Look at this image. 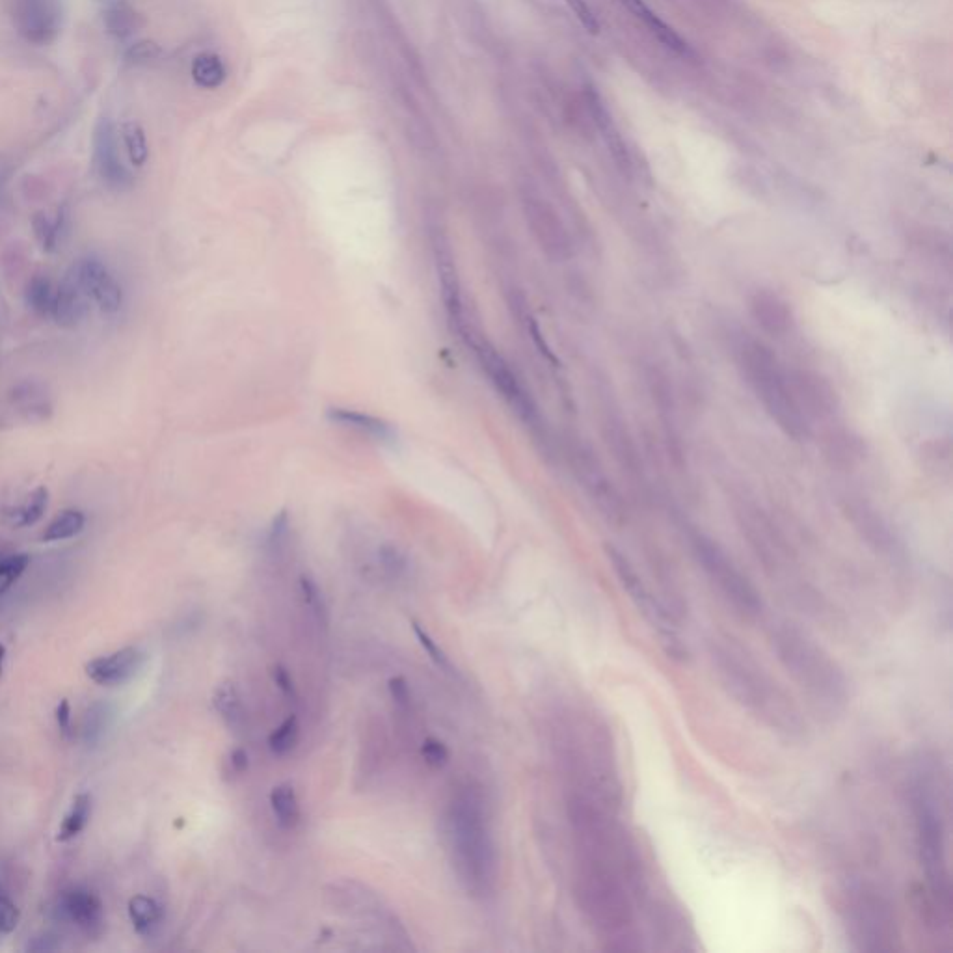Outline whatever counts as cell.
<instances>
[{
	"label": "cell",
	"mask_w": 953,
	"mask_h": 953,
	"mask_svg": "<svg viewBox=\"0 0 953 953\" xmlns=\"http://www.w3.org/2000/svg\"><path fill=\"white\" fill-rule=\"evenodd\" d=\"M300 736V726L296 715H289L282 725L278 726L269 736L270 751L276 756H285L293 751Z\"/></svg>",
	"instance_id": "cell-37"
},
{
	"label": "cell",
	"mask_w": 953,
	"mask_h": 953,
	"mask_svg": "<svg viewBox=\"0 0 953 953\" xmlns=\"http://www.w3.org/2000/svg\"><path fill=\"white\" fill-rule=\"evenodd\" d=\"M844 512H846L847 520L853 524L860 537L864 538L873 550L877 553H883V555H894L896 553L898 544H896V537H894L890 525L886 524L881 512L875 511L873 505H870L868 501H864L860 497H857V499L847 497Z\"/></svg>",
	"instance_id": "cell-15"
},
{
	"label": "cell",
	"mask_w": 953,
	"mask_h": 953,
	"mask_svg": "<svg viewBox=\"0 0 953 953\" xmlns=\"http://www.w3.org/2000/svg\"><path fill=\"white\" fill-rule=\"evenodd\" d=\"M58 918L84 931L86 935H97L103 926V903L94 892L86 888H71L64 892L56 905Z\"/></svg>",
	"instance_id": "cell-18"
},
{
	"label": "cell",
	"mask_w": 953,
	"mask_h": 953,
	"mask_svg": "<svg viewBox=\"0 0 953 953\" xmlns=\"http://www.w3.org/2000/svg\"><path fill=\"white\" fill-rule=\"evenodd\" d=\"M54 287L51 278L43 272L28 276L25 282V304L38 317H49L54 302Z\"/></svg>",
	"instance_id": "cell-26"
},
{
	"label": "cell",
	"mask_w": 953,
	"mask_h": 953,
	"mask_svg": "<svg viewBox=\"0 0 953 953\" xmlns=\"http://www.w3.org/2000/svg\"><path fill=\"white\" fill-rule=\"evenodd\" d=\"M390 693L393 702H395L397 706H401V708H408V706H410V700H412V698H410V687H408L404 678H399V676H397V678H391Z\"/></svg>",
	"instance_id": "cell-46"
},
{
	"label": "cell",
	"mask_w": 953,
	"mask_h": 953,
	"mask_svg": "<svg viewBox=\"0 0 953 953\" xmlns=\"http://www.w3.org/2000/svg\"><path fill=\"white\" fill-rule=\"evenodd\" d=\"M56 723H58V728L64 736L71 734V708H69V702L66 698L60 700V704L56 708Z\"/></svg>",
	"instance_id": "cell-47"
},
{
	"label": "cell",
	"mask_w": 953,
	"mask_h": 953,
	"mask_svg": "<svg viewBox=\"0 0 953 953\" xmlns=\"http://www.w3.org/2000/svg\"><path fill=\"white\" fill-rule=\"evenodd\" d=\"M605 555L613 566L622 589L630 596L631 602L639 609V613L648 620V624L658 631L661 643L667 648V652L671 654L672 658H684V646L680 643L678 630H676V620H674L671 611L650 592L645 581L637 574L635 566L631 564L630 559L622 551L607 544Z\"/></svg>",
	"instance_id": "cell-8"
},
{
	"label": "cell",
	"mask_w": 953,
	"mask_h": 953,
	"mask_svg": "<svg viewBox=\"0 0 953 953\" xmlns=\"http://www.w3.org/2000/svg\"><path fill=\"white\" fill-rule=\"evenodd\" d=\"M769 641L780 665L816 706L833 713L846 708L851 698L849 680L823 646L790 622L773 626Z\"/></svg>",
	"instance_id": "cell-3"
},
{
	"label": "cell",
	"mask_w": 953,
	"mask_h": 953,
	"mask_svg": "<svg viewBox=\"0 0 953 953\" xmlns=\"http://www.w3.org/2000/svg\"><path fill=\"white\" fill-rule=\"evenodd\" d=\"M687 538L695 561L726 604L732 605L741 617H760L764 607L760 592L726 555L719 542L697 529L689 531Z\"/></svg>",
	"instance_id": "cell-7"
},
{
	"label": "cell",
	"mask_w": 953,
	"mask_h": 953,
	"mask_svg": "<svg viewBox=\"0 0 953 953\" xmlns=\"http://www.w3.org/2000/svg\"><path fill=\"white\" fill-rule=\"evenodd\" d=\"M622 6H626L631 14L635 15L639 21L645 23V27L658 38L667 49L674 53L689 54V47L674 30H672L665 21H661L658 15L654 14L643 0H620Z\"/></svg>",
	"instance_id": "cell-24"
},
{
	"label": "cell",
	"mask_w": 953,
	"mask_h": 953,
	"mask_svg": "<svg viewBox=\"0 0 953 953\" xmlns=\"http://www.w3.org/2000/svg\"><path fill=\"white\" fill-rule=\"evenodd\" d=\"M414 633H416L419 645L423 646V650L429 654V658L434 661V665H436L438 669H442L443 672H451V674H453V663H451L449 656L443 652L440 646L436 645V641H434L429 633L423 630L417 622H414Z\"/></svg>",
	"instance_id": "cell-39"
},
{
	"label": "cell",
	"mask_w": 953,
	"mask_h": 953,
	"mask_svg": "<svg viewBox=\"0 0 953 953\" xmlns=\"http://www.w3.org/2000/svg\"><path fill=\"white\" fill-rule=\"evenodd\" d=\"M736 358L739 373L777 427L793 440H806L810 436V421L793 399L788 373L782 369L777 354L762 341L745 339Z\"/></svg>",
	"instance_id": "cell-4"
},
{
	"label": "cell",
	"mask_w": 953,
	"mask_h": 953,
	"mask_svg": "<svg viewBox=\"0 0 953 953\" xmlns=\"http://www.w3.org/2000/svg\"><path fill=\"white\" fill-rule=\"evenodd\" d=\"M564 2L570 6V10L578 17L579 23L587 28L591 34L596 36L600 32V23H598L596 15L592 14V10L585 0H564Z\"/></svg>",
	"instance_id": "cell-43"
},
{
	"label": "cell",
	"mask_w": 953,
	"mask_h": 953,
	"mask_svg": "<svg viewBox=\"0 0 953 953\" xmlns=\"http://www.w3.org/2000/svg\"><path fill=\"white\" fill-rule=\"evenodd\" d=\"M103 23H105L110 36L123 40V38L133 36L136 30L142 27V17L136 14L129 4L118 2V4L110 6L105 12Z\"/></svg>",
	"instance_id": "cell-30"
},
{
	"label": "cell",
	"mask_w": 953,
	"mask_h": 953,
	"mask_svg": "<svg viewBox=\"0 0 953 953\" xmlns=\"http://www.w3.org/2000/svg\"><path fill=\"white\" fill-rule=\"evenodd\" d=\"M17 924H19V909L15 907L14 901L8 900L6 896H0V935L14 933Z\"/></svg>",
	"instance_id": "cell-44"
},
{
	"label": "cell",
	"mask_w": 953,
	"mask_h": 953,
	"mask_svg": "<svg viewBox=\"0 0 953 953\" xmlns=\"http://www.w3.org/2000/svg\"><path fill=\"white\" fill-rule=\"evenodd\" d=\"M6 183H8V166L4 159H0V229H2V220H4V192H6Z\"/></svg>",
	"instance_id": "cell-49"
},
{
	"label": "cell",
	"mask_w": 953,
	"mask_h": 953,
	"mask_svg": "<svg viewBox=\"0 0 953 953\" xmlns=\"http://www.w3.org/2000/svg\"><path fill=\"white\" fill-rule=\"evenodd\" d=\"M161 47L155 41H138L129 51H127V60L131 64H148L161 56Z\"/></svg>",
	"instance_id": "cell-42"
},
{
	"label": "cell",
	"mask_w": 953,
	"mask_h": 953,
	"mask_svg": "<svg viewBox=\"0 0 953 953\" xmlns=\"http://www.w3.org/2000/svg\"><path fill=\"white\" fill-rule=\"evenodd\" d=\"M788 384L793 399L806 419H831L840 408L838 391L827 376L812 369L788 371Z\"/></svg>",
	"instance_id": "cell-10"
},
{
	"label": "cell",
	"mask_w": 953,
	"mask_h": 953,
	"mask_svg": "<svg viewBox=\"0 0 953 953\" xmlns=\"http://www.w3.org/2000/svg\"><path fill=\"white\" fill-rule=\"evenodd\" d=\"M77 265L81 272L82 283L92 298V302H95L105 313L120 311L123 291L107 265L97 257L79 259Z\"/></svg>",
	"instance_id": "cell-19"
},
{
	"label": "cell",
	"mask_w": 953,
	"mask_h": 953,
	"mask_svg": "<svg viewBox=\"0 0 953 953\" xmlns=\"http://www.w3.org/2000/svg\"><path fill=\"white\" fill-rule=\"evenodd\" d=\"M449 840L460 879L468 890L488 892L496 883V849L483 806L471 793H462L449 808Z\"/></svg>",
	"instance_id": "cell-5"
},
{
	"label": "cell",
	"mask_w": 953,
	"mask_h": 953,
	"mask_svg": "<svg viewBox=\"0 0 953 953\" xmlns=\"http://www.w3.org/2000/svg\"><path fill=\"white\" fill-rule=\"evenodd\" d=\"M713 671L739 708L769 732L788 741L805 738V717L792 695L734 637L717 635L708 643Z\"/></svg>",
	"instance_id": "cell-1"
},
{
	"label": "cell",
	"mask_w": 953,
	"mask_h": 953,
	"mask_svg": "<svg viewBox=\"0 0 953 953\" xmlns=\"http://www.w3.org/2000/svg\"><path fill=\"white\" fill-rule=\"evenodd\" d=\"M270 806L280 827L295 829L300 821V805H298L295 788L291 784H280L272 788Z\"/></svg>",
	"instance_id": "cell-27"
},
{
	"label": "cell",
	"mask_w": 953,
	"mask_h": 953,
	"mask_svg": "<svg viewBox=\"0 0 953 953\" xmlns=\"http://www.w3.org/2000/svg\"><path fill=\"white\" fill-rule=\"evenodd\" d=\"M10 403L28 423H43L53 414V401L47 386L36 380H23L10 391Z\"/></svg>",
	"instance_id": "cell-22"
},
{
	"label": "cell",
	"mask_w": 953,
	"mask_h": 953,
	"mask_svg": "<svg viewBox=\"0 0 953 953\" xmlns=\"http://www.w3.org/2000/svg\"><path fill=\"white\" fill-rule=\"evenodd\" d=\"M144 661H146V654L140 648L127 646L108 656L92 659L86 665V674L95 684L116 687L133 680L142 669Z\"/></svg>",
	"instance_id": "cell-16"
},
{
	"label": "cell",
	"mask_w": 953,
	"mask_h": 953,
	"mask_svg": "<svg viewBox=\"0 0 953 953\" xmlns=\"http://www.w3.org/2000/svg\"><path fill=\"white\" fill-rule=\"evenodd\" d=\"M913 814L918 859L926 875L927 918L937 929L952 922V875L948 855V797L933 766L920 767L913 780Z\"/></svg>",
	"instance_id": "cell-2"
},
{
	"label": "cell",
	"mask_w": 953,
	"mask_h": 953,
	"mask_svg": "<svg viewBox=\"0 0 953 953\" xmlns=\"http://www.w3.org/2000/svg\"><path fill=\"white\" fill-rule=\"evenodd\" d=\"M380 557H382L384 568L390 572L391 576H401L406 570V561H404V557L399 551L393 550V548H384Z\"/></svg>",
	"instance_id": "cell-45"
},
{
	"label": "cell",
	"mask_w": 953,
	"mask_h": 953,
	"mask_svg": "<svg viewBox=\"0 0 953 953\" xmlns=\"http://www.w3.org/2000/svg\"><path fill=\"white\" fill-rule=\"evenodd\" d=\"M12 19L17 32L34 45H47L58 38L64 8L62 0H12Z\"/></svg>",
	"instance_id": "cell-11"
},
{
	"label": "cell",
	"mask_w": 953,
	"mask_h": 953,
	"mask_svg": "<svg viewBox=\"0 0 953 953\" xmlns=\"http://www.w3.org/2000/svg\"><path fill=\"white\" fill-rule=\"evenodd\" d=\"M840 918L859 952H898L901 931L894 905L875 886L851 883L840 894Z\"/></svg>",
	"instance_id": "cell-6"
},
{
	"label": "cell",
	"mask_w": 953,
	"mask_h": 953,
	"mask_svg": "<svg viewBox=\"0 0 953 953\" xmlns=\"http://www.w3.org/2000/svg\"><path fill=\"white\" fill-rule=\"evenodd\" d=\"M421 754L430 767H443L449 762V749L440 739H425L421 745Z\"/></svg>",
	"instance_id": "cell-41"
},
{
	"label": "cell",
	"mask_w": 953,
	"mask_h": 953,
	"mask_svg": "<svg viewBox=\"0 0 953 953\" xmlns=\"http://www.w3.org/2000/svg\"><path fill=\"white\" fill-rule=\"evenodd\" d=\"M90 302L92 298L82 283L79 265L73 263L54 289L51 317L62 328H75L90 313Z\"/></svg>",
	"instance_id": "cell-14"
},
{
	"label": "cell",
	"mask_w": 953,
	"mask_h": 953,
	"mask_svg": "<svg viewBox=\"0 0 953 953\" xmlns=\"http://www.w3.org/2000/svg\"><path fill=\"white\" fill-rule=\"evenodd\" d=\"M272 680H274V684L278 685V689H282L285 695H293V693H295V687H293L291 674L285 671L283 667H274V671H272Z\"/></svg>",
	"instance_id": "cell-48"
},
{
	"label": "cell",
	"mask_w": 953,
	"mask_h": 953,
	"mask_svg": "<svg viewBox=\"0 0 953 953\" xmlns=\"http://www.w3.org/2000/svg\"><path fill=\"white\" fill-rule=\"evenodd\" d=\"M108 708L105 704H94L90 712L86 715V725H84V739L86 743H95L99 741L105 728L108 726Z\"/></svg>",
	"instance_id": "cell-40"
},
{
	"label": "cell",
	"mask_w": 953,
	"mask_h": 953,
	"mask_svg": "<svg viewBox=\"0 0 953 953\" xmlns=\"http://www.w3.org/2000/svg\"><path fill=\"white\" fill-rule=\"evenodd\" d=\"M90 816H92V797L88 793H81V795L75 797L73 805L69 808L66 818L58 829V840L69 842L75 836H79L84 831V827L88 825Z\"/></svg>",
	"instance_id": "cell-33"
},
{
	"label": "cell",
	"mask_w": 953,
	"mask_h": 953,
	"mask_svg": "<svg viewBox=\"0 0 953 953\" xmlns=\"http://www.w3.org/2000/svg\"><path fill=\"white\" fill-rule=\"evenodd\" d=\"M49 505V490L45 486H38L28 494L21 505H6L0 509V520L10 527H32L38 524Z\"/></svg>",
	"instance_id": "cell-23"
},
{
	"label": "cell",
	"mask_w": 953,
	"mask_h": 953,
	"mask_svg": "<svg viewBox=\"0 0 953 953\" xmlns=\"http://www.w3.org/2000/svg\"><path fill=\"white\" fill-rule=\"evenodd\" d=\"M192 79L205 90H215L226 81V66L218 54H198L192 62Z\"/></svg>",
	"instance_id": "cell-31"
},
{
	"label": "cell",
	"mask_w": 953,
	"mask_h": 953,
	"mask_svg": "<svg viewBox=\"0 0 953 953\" xmlns=\"http://www.w3.org/2000/svg\"><path fill=\"white\" fill-rule=\"evenodd\" d=\"M827 457H831L836 466H853L862 457L859 438H855L851 432H834L827 443Z\"/></svg>",
	"instance_id": "cell-34"
},
{
	"label": "cell",
	"mask_w": 953,
	"mask_h": 953,
	"mask_svg": "<svg viewBox=\"0 0 953 953\" xmlns=\"http://www.w3.org/2000/svg\"><path fill=\"white\" fill-rule=\"evenodd\" d=\"M604 440L618 466L633 479L643 477V460L631 438L630 430L618 416H605Z\"/></svg>",
	"instance_id": "cell-21"
},
{
	"label": "cell",
	"mask_w": 953,
	"mask_h": 953,
	"mask_svg": "<svg viewBox=\"0 0 953 953\" xmlns=\"http://www.w3.org/2000/svg\"><path fill=\"white\" fill-rule=\"evenodd\" d=\"M66 229V211L60 209L56 215L36 213L32 218L34 237L45 252H54L62 242V233Z\"/></svg>",
	"instance_id": "cell-28"
},
{
	"label": "cell",
	"mask_w": 953,
	"mask_h": 953,
	"mask_svg": "<svg viewBox=\"0 0 953 953\" xmlns=\"http://www.w3.org/2000/svg\"><path fill=\"white\" fill-rule=\"evenodd\" d=\"M121 140H123V146H125V151H127L129 161L133 166L140 168L148 162V140H146V135H144V131L138 123H135V121L123 123L121 125Z\"/></svg>",
	"instance_id": "cell-35"
},
{
	"label": "cell",
	"mask_w": 953,
	"mask_h": 953,
	"mask_svg": "<svg viewBox=\"0 0 953 953\" xmlns=\"http://www.w3.org/2000/svg\"><path fill=\"white\" fill-rule=\"evenodd\" d=\"M129 918L133 922L136 933L151 935L162 922L161 905L149 896L138 894L129 901Z\"/></svg>",
	"instance_id": "cell-29"
},
{
	"label": "cell",
	"mask_w": 953,
	"mask_h": 953,
	"mask_svg": "<svg viewBox=\"0 0 953 953\" xmlns=\"http://www.w3.org/2000/svg\"><path fill=\"white\" fill-rule=\"evenodd\" d=\"M749 311L752 321L758 324V328L766 332L767 336H788L795 326V315L788 300L769 289H758L752 293L749 298Z\"/></svg>",
	"instance_id": "cell-17"
},
{
	"label": "cell",
	"mask_w": 953,
	"mask_h": 953,
	"mask_svg": "<svg viewBox=\"0 0 953 953\" xmlns=\"http://www.w3.org/2000/svg\"><path fill=\"white\" fill-rule=\"evenodd\" d=\"M30 564V557L25 553H14L0 559V596L12 589L17 579L25 574Z\"/></svg>",
	"instance_id": "cell-38"
},
{
	"label": "cell",
	"mask_w": 953,
	"mask_h": 953,
	"mask_svg": "<svg viewBox=\"0 0 953 953\" xmlns=\"http://www.w3.org/2000/svg\"><path fill=\"white\" fill-rule=\"evenodd\" d=\"M215 708L222 715V719L233 728H239L244 723L242 702L233 685H222L215 693Z\"/></svg>",
	"instance_id": "cell-36"
},
{
	"label": "cell",
	"mask_w": 953,
	"mask_h": 953,
	"mask_svg": "<svg viewBox=\"0 0 953 953\" xmlns=\"http://www.w3.org/2000/svg\"><path fill=\"white\" fill-rule=\"evenodd\" d=\"M477 352L481 356L484 369L488 371L492 382L496 384L497 391L503 393V397L516 408V412L520 416L525 417L527 421H531L535 417V406L531 403V399L527 397L524 388L520 386V382L512 373L511 367L503 362V358L492 349L484 347Z\"/></svg>",
	"instance_id": "cell-20"
},
{
	"label": "cell",
	"mask_w": 953,
	"mask_h": 953,
	"mask_svg": "<svg viewBox=\"0 0 953 953\" xmlns=\"http://www.w3.org/2000/svg\"><path fill=\"white\" fill-rule=\"evenodd\" d=\"M736 516L743 535L749 540L758 559L766 564L767 570H777L780 563L786 559L788 551L779 533L775 531V525L771 524L764 512L751 505H743Z\"/></svg>",
	"instance_id": "cell-13"
},
{
	"label": "cell",
	"mask_w": 953,
	"mask_h": 953,
	"mask_svg": "<svg viewBox=\"0 0 953 953\" xmlns=\"http://www.w3.org/2000/svg\"><path fill=\"white\" fill-rule=\"evenodd\" d=\"M574 466H576L579 481L583 483L587 494L591 496L592 503L598 507V511L602 512L605 520L609 524H624L628 518L626 503L620 496L617 486L607 477L600 460L592 455L591 449L576 451Z\"/></svg>",
	"instance_id": "cell-9"
},
{
	"label": "cell",
	"mask_w": 953,
	"mask_h": 953,
	"mask_svg": "<svg viewBox=\"0 0 953 953\" xmlns=\"http://www.w3.org/2000/svg\"><path fill=\"white\" fill-rule=\"evenodd\" d=\"M328 417H330L334 423H339V425L349 427V429L358 430V432H362L365 436L375 438V440H380V442H386V440L393 438V429H391L386 421H382V419H378V417L369 416V414H363V412H356V410H349V408H330V410H328Z\"/></svg>",
	"instance_id": "cell-25"
},
{
	"label": "cell",
	"mask_w": 953,
	"mask_h": 953,
	"mask_svg": "<svg viewBox=\"0 0 953 953\" xmlns=\"http://www.w3.org/2000/svg\"><path fill=\"white\" fill-rule=\"evenodd\" d=\"M229 764H231V767H233V771H235V773H239V775H241V773H244V771L248 769V754L242 751V749H237V751L231 754V760H229Z\"/></svg>",
	"instance_id": "cell-50"
},
{
	"label": "cell",
	"mask_w": 953,
	"mask_h": 953,
	"mask_svg": "<svg viewBox=\"0 0 953 953\" xmlns=\"http://www.w3.org/2000/svg\"><path fill=\"white\" fill-rule=\"evenodd\" d=\"M86 525V516L81 511L75 509H66V511L56 514L53 522L45 527L41 533L43 542H60V540H69L82 533Z\"/></svg>",
	"instance_id": "cell-32"
},
{
	"label": "cell",
	"mask_w": 953,
	"mask_h": 953,
	"mask_svg": "<svg viewBox=\"0 0 953 953\" xmlns=\"http://www.w3.org/2000/svg\"><path fill=\"white\" fill-rule=\"evenodd\" d=\"M4 658H6V648H4V645H0V674H2V665H4Z\"/></svg>",
	"instance_id": "cell-51"
},
{
	"label": "cell",
	"mask_w": 953,
	"mask_h": 953,
	"mask_svg": "<svg viewBox=\"0 0 953 953\" xmlns=\"http://www.w3.org/2000/svg\"><path fill=\"white\" fill-rule=\"evenodd\" d=\"M94 168L97 177L110 190L123 192L133 187L135 177L123 164L120 155V140L112 121H99L94 135Z\"/></svg>",
	"instance_id": "cell-12"
}]
</instances>
